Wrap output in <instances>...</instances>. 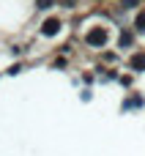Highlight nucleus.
<instances>
[{
	"label": "nucleus",
	"instance_id": "f257e3e1",
	"mask_svg": "<svg viewBox=\"0 0 145 156\" xmlns=\"http://www.w3.org/2000/svg\"><path fill=\"white\" fill-rule=\"evenodd\" d=\"M58 27H60V22H58V19H49V22L44 25V33H47V36H52V33H55Z\"/></svg>",
	"mask_w": 145,
	"mask_h": 156
},
{
	"label": "nucleus",
	"instance_id": "f03ea898",
	"mask_svg": "<svg viewBox=\"0 0 145 156\" xmlns=\"http://www.w3.org/2000/svg\"><path fill=\"white\" fill-rule=\"evenodd\" d=\"M88 41H90V44H101V41H104V33H99V30H96V33H90V36H88Z\"/></svg>",
	"mask_w": 145,
	"mask_h": 156
}]
</instances>
